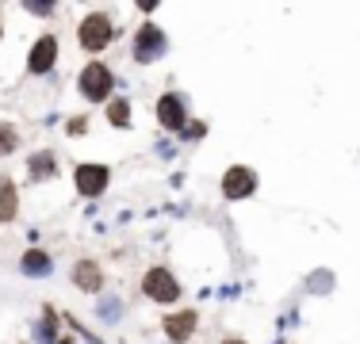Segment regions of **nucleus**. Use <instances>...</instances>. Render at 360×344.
<instances>
[{
  "label": "nucleus",
  "mask_w": 360,
  "mask_h": 344,
  "mask_svg": "<svg viewBox=\"0 0 360 344\" xmlns=\"http://www.w3.org/2000/svg\"><path fill=\"white\" fill-rule=\"evenodd\" d=\"M115 88V77L107 66H100V61H89V66L81 69V92L84 99H107V92Z\"/></svg>",
  "instance_id": "1"
},
{
  "label": "nucleus",
  "mask_w": 360,
  "mask_h": 344,
  "mask_svg": "<svg viewBox=\"0 0 360 344\" xmlns=\"http://www.w3.org/2000/svg\"><path fill=\"white\" fill-rule=\"evenodd\" d=\"M142 291H146L154 303H177L180 298V283L172 279V271H165V268H150L146 279H142Z\"/></svg>",
  "instance_id": "2"
},
{
  "label": "nucleus",
  "mask_w": 360,
  "mask_h": 344,
  "mask_svg": "<svg viewBox=\"0 0 360 344\" xmlns=\"http://www.w3.org/2000/svg\"><path fill=\"white\" fill-rule=\"evenodd\" d=\"M77 35H81V46L84 50H104L107 42H111L115 27H111V19H107V16H89Z\"/></svg>",
  "instance_id": "3"
},
{
  "label": "nucleus",
  "mask_w": 360,
  "mask_h": 344,
  "mask_svg": "<svg viewBox=\"0 0 360 344\" xmlns=\"http://www.w3.org/2000/svg\"><path fill=\"white\" fill-rule=\"evenodd\" d=\"M253 188H257V172L246 169V164H234V169L222 176V195L226 199H246Z\"/></svg>",
  "instance_id": "4"
},
{
  "label": "nucleus",
  "mask_w": 360,
  "mask_h": 344,
  "mask_svg": "<svg viewBox=\"0 0 360 344\" xmlns=\"http://www.w3.org/2000/svg\"><path fill=\"white\" fill-rule=\"evenodd\" d=\"M161 50H165L161 27H142L138 42H134V57H138V61H157V57H161Z\"/></svg>",
  "instance_id": "5"
},
{
  "label": "nucleus",
  "mask_w": 360,
  "mask_h": 344,
  "mask_svg": "<svg viewBox=\"0 0 360 344\" xmlns=\"http://www.w3.org/2000/svg\"><path fill=\"white\" fill-rule=\"evenodd\" d=\"M104 188H107L104 164H81V169H77V191H81V195H100Z\"/></svg>",
  "instance_id": "6"
},
{
  "label": "nucleus",
  "mask_w": 360,
  "mask_h": 344,
  "mask_svg": "<svg viewBox=\"0 0 360 344\" xmlns=\"http://www.w3.org/2000/svg\"><path fill=\"white\" fill-rule=\"evenodd\" d=\"M54 57H57V39L54 35H42L31 46V61H27V66H31V73H46V69L54 66Z\"/></svg>",
  "instance_id": "7"
},
{
  "label": "nucleus",
  "mask_w": 360,
  "mask_h": 344,
  "mask_svg": "<svg viewBox=\"0 0 360 344\" xmlns=\"http://www.w3.org/2000/svg\"><path fill=\"white\" fill-rule=\"evenodd\" d=\"M157 119H161V126H169V131H180L184 126V104H180V96H161L157 99Z\"/></svg>",
  "instance_id": "8"
},
{
  "label": "nucleus",
  "mask_w": 360,
  "mask_h": 344,
  "mask_svg": "<svg viewBox=\"0 0 360 344\" xmlns=\"http://www.w3.org/2000/svg\"><path fill=\"white\" fill-rule=\"evenodd\" d=\"M192 329H196V314H192V310L169 314V318H165V333H169V341H188Z\"/></svg>",
  "instance_id": "9"
},
{
  "label": "nucleus",
  "mask_w": 360,
  "mask_h": 344,
  "mask_svg": "<svg viewBox=\"0 0 360 344\" xmlns=\"http://www.w3.org/2000/svg\"><path fill=\"white\" fill-rule=\"evenodd\" d=\"M73 279H77V287L81 291H100V283H104V276H100V268L92 260H81L73 268Z\"/></svg>",
  "instance_id": "10"
},
{
  "label": "nucleus",
  "mask_w": 360,
  "mask_h": 344,
  "mask_svg": "<svg viewBox=\"0 0 360 344\" xmlns=\"http://www.w3.org/2000/svg\"><path fill=\"white\" fill-rule=\"evenodd\" d=\"M54 169H57V161H54V153H50V149H42V153L31 157V176H35V180H50V176H54Z\"/></svg>",
  "instance_id": "11"
},
{
  "label": "nucleus",
  "mask_w": 360,
  "mask_h": 344,
  "mask_svg": "<svg viewBox=\"0 0 360 344\" xmlns=\"http://www.w3.org/2000/svg\"><path fill=\"white\" fill-rule=\"evenodd\" d=\"M24 271H27V276H46V271H50V256L39 253V249L24 253Z\"/></svg>",
  "instance_id": "12"
},
{
  "label": "nucleus",
  "mask_w": 360,
  "mask_h": 344,
  "mask_svg": "<svg viewBox=\"0 0 360 344\" xmlns=\"http://www.w3.org/2000/svg\"><path fill=\"white\" fill-rule=\"evenodd\" d=\"M12 218H16V188H12V180H4V188H0V222Z\"/></svg>",
  "instance_id": "13"
},
{
  "label": "nucleus",
  "mask_w": 360,
  "mask_h": 344,
  "mask_svg": "<svg viewBox=\"0 0 360 344\" xmlns=\"http://www.w3.org/2000/svg\"><path fill=\"white\" fill-rule=\"evenodd\" d=\"M107 119H111L115 126H127L131 123V104H127V99H111V104H107Z\"/></svg>",
  "instance_id": "14"
},
{
  "label": "nucleus",
  "mask_w": 360,
  "mask_h": 344,
  "mask_svg": "<svg viewBox=\"0 0 360 344\" xmlns=\"http://www.w3.org/2000/svg\"><path fill=\"white\" fill-rule=\"evenodd\" d=\"M19 146V138H16V131H12L8 123H0V157H8L12 149Z\"/></svg>",
  "instance_id": "15"
},
{
  "label": "nucleus",
  "mask_w": 360,
  "mask_h": 344,
  "mask_svg": "<svg viewBox=\"0 0 360 344\" xmlns=\"http://www.w3.org/2000/svg\"><path fill=\"white\" fill-rule=\"evenodd\" d=\"M226 344H242V341H226Z\"/></svg>",
  "instance_id": "16"
}]
</instances>
